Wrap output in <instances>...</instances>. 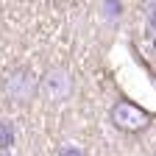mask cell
<instances>
[{"instance_id":"6da1fadb","label":"cell","mask_w":156,"mask_h":156,"mask_svg":"<svg viewBox=\"0 0 156 156\" xmlns=\"http://www.w3.org/2000/svg\"><path fill=\"white\" fill-rule=\"evenodd\" d=\"M0 89H3V95L9 98L11 103L25 106V103H31L34 98L39 95V75L31 67H25V64L23 67H14V70L6 73Z\"/></svg>"},{"instance_id":"7a4b0ae2","label":"cell","mask_w":156,"mask_h":156,"mask_svg":"<svg viewBox=\"0 0 156 156\" xmlns=\"http://www.w3.org/2000/svg\"><path fill=\"white\" fill-rule=\"evenodd\" d=\"M75 92V75L64 64H53L39 75V98L48 103H64Z\"/></svg>"},{"instance_id":"3957f363","label":"cell","mask_w":156,"mask_h":156,"mask_svg":"<svg viewBox=\"0 0 156 156\" xmlns=\"http://www.w3.org/2000/svg\"><path fill=\"white\" fill-rule=\"evenodd\" d=\"M109 123L123 134H142V131L151 128L153 114L148 109H142V106L131 103V101H117L109 109Z\"/></svg>"},{"instance_id":"277c9868","label":"cell","mask_w":156,"mask_h":156,"mask_svg":"<svg viewBox=\"0 0 156 156\" xmlns=\"http://www.w3.org/2000/svg\"><path fill=\"white\" fill-rule=\"evenodd\" d=\"M14 145V126L11 120H0V151H9Z\"/></svg>"},{"instance_id":"5b68a950","label":"cell","mask_w":156,"mask_h":156,"mask_svg":"<svg viewBox=\"0 0 156 156\" xmlns=\"http://www.w3.org/2000/svg\"><path fill=\"white\" fill-rule=\"evenodd\" d=\"M148 9H151V11H148V20H151V25L156 28V3H151Z\"/></svg>"}]
</instances>
